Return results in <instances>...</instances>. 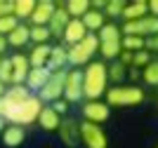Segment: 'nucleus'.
Here are the masks:
<instances>
[{
    "mask_svg": "<svg viewBox=\"0 0 158 148\" xmlns=\"http://www.w3.org/2000/svg\"><path fill=\"white\" fill-rule=\"evenodd\" d=\"M83 99L87 101H99L109 90V75H106L104 61H90L83 68Z\"/></svg>",
    "mask_w": 158,
    "mask_h": 148,
    "instance_id": "obj_1",
    "label": "nucleus"
},
{
    "mask_svg": "<svg viewBox=\"0 0 158 148\" xmlns=\"http://www.w3.org/2000/svg\"><path fill=\"white\" fill-rule=\"evenodd\" d=\"M104 101L109 108H132V106H139V103L146 101V92L144 87L139 85H113L109 87L104 94Z\"/></svg>",
    "mask_w": 158,
    "mask_h": 148,
    "instance_id": "obj_2",
    "label": "nucleus"
},
{
    "mask_svg": "<svg viewBox=\"0 0 158 148\" xmlns=\"http://www.w3.org/2000/svg\"><path fill=\"white\" fill-rule=\"evenodd\" d=\"M40 110H43V101H40L35 94H31V97L26 99L24 103H19V106H12V108L5 110V120L10 125H19V127H26V125H33L35 120H38Z\"/></svg>",
    "mask_w": 158,
    "mask_h": 148,
    "instance_id": "obj_3",
    "label": "nucleus"
},
{
    "mask_svg": "<svg viewBox=\"0 0 158 148\" xmlns=\"http://www.w3.org/2000/svg\"><path fill=\"white\" fill-rule=\"evenodd\" d=\"M99 52V40L94 33H87L85 38L80 40V42H76V45L66 47V57H69V66H73V68H85L90 61H94V54Z\"/></svg>",
    "mask_w": 158,
    "mask_h": 148,
    "instance_id": "obj_4",
    "label": "nucleus"
},
{
    "mask_svg": "<svg viewBox=\"0 0 158 148\" xmlns=\"http://www.w3.org/2000/svg\"><path fill=\"white\" fill-rule=\"evenodd\" d=\"M78 136H80V143L85 148H109V136H106L102 125L83 120L78 127Z\"/></svg>",
    "mask_w": 158,
    "mask_h": 148,
    "instance_id": "obj_5",
    "label": "nucleus"
},
{
    "mask_svg": "<svg viewBox=\"0 0 158 148\" xmlns=\"http://www.w3.org/2000/svg\"><path fill=\"white\" fill-rule=\"evenodd\" d=\"M66 71H69V68H64V71H57V73H50L47 82L43 85V90L38 92V99H40V101L54 103V101H59V99H61V94H64Z\"/></svg>",
    "mask_w": 158,
    "mask_h": 148,
    "instance_id": "obj_6",
    "label": "nucleus"
},
{
    "mask_svg": "<svg viewBox=\"0 0 158 148\" xmlns=\"http://www.w3.org/2000/svg\"><path fill=\"white\" fill-rule=\"evenodd\" d=\"M61 99H64L66 103L80 101V99H83V73H80V68H69V71H66Z\"/></svg>",
    "mask_w": 158,
    "mask_h": 148,
    "instance_id": "obj_7",
    "label": "nucleus"
},
{
    "mask_svg": "<svg viewBox=\"0 0 158 148\" xmlns=\"http://www.w3.org/2000/svg\"><path fill=\"white\" fill-rule=\"evenodd\" d=\"M109 118H111V108L106 106L104 99H99V101H85V103H83V120H85V122L104 125Z\"/></svg>",
    "mask_w": 158,
    "mask_h": 148,
    "instance_id": "obj_8",
    "label": "nucleus"
},
{
    "mask_svg": "<svg viewBox=\"0 0 158 148\" xmlns=\"http://www.w3.org/2000/svg\"><path fill=\"white\" fill-rule=\"evenodd\" d=\"M78 127H80L78 120H73V118H61V125H59V129H57V134H59L61 143H64L66 148H76L80 143Z\"/></svg>",
    "mask_w": 158,
    "mask_h": 148,
    "instance_id": "obj_9",
    "label": "nucleus"
},
{
    "mask_svg": "<svg viewBox=\"0 0 158 148\" xmlns=\"http://www.w3.org/2000/svg\"><path fill=\"white\" fill-rule=\"evenodd\" d=\"M54 10H57V2L54 0H35V7H33V14H31V24L33 26H47L50 19H52Z\"/></svg>",
    "mask_w": 158,
    "mask_h": 148,
    "instance_id": "obj_10",
    "label": "nucleus"
},
{
    "mask_svg": "<svg viewBox=\"0 0 158 148\" xmlns=\"http://www.w3.org/2000/svg\"><path fill=\"white\" fill-rule=\"evenodd\" d=\"M0 141L5 143V148H19L26 141V129L19 127V125H7L0 132Z\"/></svg>",
    "mask_w": 158,
    "mask_h": 148,
    "instance_id": "obj_11",
    "label": "nucleus"
},
{
    "mask_svg": "<svg viewBox=\"0 0 158 148\" xmlns=\"http://www.w3.org/2000/svg\"><path fill=\"white\" fill-rule=\"evenodd\" d=\"M10 64H12V85H24L26 80L28 71H31V64H28V57L26 54H14L10 59Z\"/></svg>",
    "mask_w": 158,
    "mask_h": 148,
    "instance_id": "obj_12",
    "label": "nucleus"
},
{
    "mask_svg": "<svg viewBox=\"0 0 158 148\" xmlns=\"http://www.w3.org/2000/svg\"><path fill=\"white\" fill-rule=\"evenodd\" d=\"M69 21H71V17H69V12L64 10V5H57V10H54V14H52V19H50V24H47L50 35L61 40V33H64V28H66V24H69Z\"/></svg>",
    "mask_w": 158,
    "mask_h": 148,
    "instance_id": "obj_13",
    "label": "nucleus"
},
{
    "mask_svg": "<svg viewBox=\"0 0 158 148\" xmlns=\"http://www.w3.org/2000/svg\"><path fill=\"white\" fill-rule=\"evenodd\" d=\"M85 35H87V31H85V26H83V21L80 19H71L69 24H66L64 33H61V40L71 47V45H76V42H80Z\"/></svg>",
    "mask_w": 158,
    "mask_h": 148,
    "instance_id": "obj_14",
    "label": "nucleus"
},
{
    "mask_svg": "<svg viewBox=\"0 0 158 148\" xmlns=\"http://www.w3.org/2000/svg\"><path fill=\"white\" fill-rule=\"evenodd\" d=\"M35 125H38L43 132H57L59 125H61V115H59V113H54L50 106H43L38 120H35Z\"/></svg>",
    "mask_w": 158,
    "mask_h": 148,
    "instance_id": "obj_15",
    "label": "nucleus"
},
{
    "mask_svg": "<svg viewBox=\"0 0 158 148\" xmlns=\"http://www.w3.org/2000/svg\"><path fill=\"white\" fill-rule=\"evenodd\" d=\"M50 52H52V45H33V50L26 54L31 68H47Z\"/></svg>",
    "mask_w": 158,
    "mask_h": 148,
    "instance_id": "obj_16",
    "label": "nucleus"
},
{
    "mask_svg": "<svg viewBox=\"0 0 158 148\" xmlns=\"http://www.w3.org/2000/svg\"><path fill=\"white\" fill-rule=\"evenodd\" d=\"M47 78H50V68H31L26 80H24V87L28 92H40L43 85L47 82Z\"/></svg>",
    "mask_w": 158,
    "mask_h": 148,
    "instance_id": "obj_17",
    "label": "nucleus"
},
{
    "mask_svg": "<svg viewBox=\"0 0 158 148\" xmlns=\"http://www.w3.org/2000/svg\"><path fill=\"white\" fill-rule=\"evenodd\" d=\"M28 97H31V92H28L24 85H10V87L5 90V97H2V101H5L7 108H12V106H19V103H24Z\"/></svg>",
    "mask_w": 158,
    "mask_h": 148,
    "instance_id": "obj_18",
    "label": "nucleus"
},
{
    "mask_svg": "<svg viewBox=\"0 0 158 148\" xmlns=\"http://www.w3.org/2000/svg\"><path fill=\"white\" fill-rule=\"evenodd\" d=\"M28 42H31V26H26V24H19L10 35H7V47L21 50V47H26Z\"/></svg>",
    "mask_w": 158,
    "mask_h": 148,
    "instance_id": "obj_19",
    "label": "nucleus"
},
{
    "mask_svg": "<svg viewBox=\"0 0 158 148\" xmlns=\"http://www.w3.org/2000/svg\"><path fill=\"white\" fill-rule=\"evenodd\" d=\"M149 14V5L146 0H132V2H125V10H123V21H137L142 17Z\"/></svg>",
    "mask_w": 158,
    "mask_h": 148,
    "instance_id": "obj_20",
    "label": "nucleus"
},
{
    "mask_svg": "<svg viewBox=\"0 0 158 148\" xmlns=\"http://www.w3.org/2000/svg\"><path fill=\"white\" fill-rule=\"evenodd\" d=\"M66 66H69V57H66V47H61V45L52 47V52H50V61H47V68H50V73L64 71Z\"/></svg>",
    "mask_w": 158,
    "mask_h": 148,
    "instance_id": "obj_21",
    "label": "nucleus"
},
{
    "mask_svg": "<svg viewBox=\"0 0 158 148\" xmlns=\"http://www.w3.org/2000/svg\"><path fill=\"white\" fill-rule=\"evenodd\" d=\"M80 21H83V26H85L87 33H97L99 28L106 24V17H104V12H99V10H92V7H90V12H87Z\"/></svg>",
    "mask_w": 158,
    "mask_h": 148,
    "instance_id": "obj_22",
    "label": "nucleus"
},
{
    "mask_svg": "<svg viewBox=\"0 0 158 148\" xmlns=\"http://www.w3.org/2000/svg\"><path fill=\"white\" fill-rule=\"evenodd\" d=\"M94 35H97L99 42H118V40L123 38V33H120V26L111 24V21H106V24L102 26V28H99Z\"/></svg>",
    "mask_w": 158,
    "mask_h": 148,
    "instance_id": "obj_23",
    "label": "nucleus"
},
{
    "mask_svg": "<svg viewBox=\"0 0 158 148\" xmlns=\"http://www.w3.org/2000/svg\"><path fill=\"white\" fill-rule=\"evenodd\" d=\"M90 0H69V2H64V10L69 12V17L71 19H83L87 12H90Z\"/></svg>",
    "mask_w": 158,
    "mask_h": 148,
    "instance_id": "obj_24",
    "label": "nucleus"
},
{
    "mask_svg": "<svg viewBox=\"0 0 158 148\" xmlns=\"http://www.w3.org/2000/svg\"><path fill=\"white\" fill-rule=\"evenodd\" d=\"M33 7H35V0H14L12 14H14L19 21H26V19H31Z\"/></svg>",
    "mask_w": 158,
    "mask_h": 148,
    "instance_id": "obj_25",
    "label": "nucleus"
},
{
    "mask_svg": "<svg viewBox=\"0 0 158 148\" xmlns=\"http://www.w3.org/2000/svg\"><path fill=\"white\" fill-rule=\"evenodd\" d=\"M106 75H109V82L123 85V80L127 78V68L118 61H111V64H106Z\"/></svg>",
    "mask_w": 158,
    "mask_h": 148,
    "instance_id": "obj_26",
    "label": "nucleus"
},
{
    "mask_svg": "<svg viewBox=\"0 0 158 148\" xmlns=\"http://www.w3.org/2000/svg\"><path fill=\"white\" fill-rule=\"evenodd\" d=\"M50 28L47 26H31V42L33 45H50Z\"/></svg>",
    "mask_w": 158,
    "mask_h": 148,
    "instance_id": "obj_27",
    "label": "nucleus"
},
{
    "mask_svg": "<svg viewBox=\"0 0 158 148\" xmlns=\"http://www.w3.org/2000/svg\"><path fill=\"white\" fill-rule=\"evenodd\" d=\"M102 10H104V17H111V19H118V17H123V10H125V2H123V0H106Z\"/></svg>",
    "mask_w": 158,
    "mask_h": 148,
    "instance_id": "obj_28",
    "label": "nucleus"
},
{
    "mask_svg": "<svg viewBox=\"0 0 158 148\" xmlns=\"http://www.w3.org/2000/svg\"><path fill=\"white\" fill-rule=\"evenodd\" d=\"M142 80L149 87H158V61H151L146 68H142Z\"/></svg>",
    "mask_w": 158,
    "mask_h": 148,
    "instance_id": "obj_29",
    "label": "nucleus"
},
{
    "mask_svg": "<svg viewBox=\"0 0 158 148\" xmlns=\"http://www.w3.org/2000/svg\"><path fill=\"white\" fill-rule=\"evenodd\" d=\"M120 47L125 52H139L144 50V38H137V35H123L120 38Z\"/></svg>",
    "mask_w": 158,
    "mask_h": 148,
    "instance_id": "obj_30",
    "label": "nucleus"
},
{
    "mask_svg": "<svg viewBox=\"0 0 158 148\" xmlns=\"http://www.w3.org/2000/svg\"><path fill=\"white\" fill-rule=\"evenodd\" d=\"M21 21L17 19V17H14V14H7V17H0V35H10V33L14 31V28H17V26H19Z\"/></svg>",
    "mask_w": 158,
    "mask_h": 148,
    "instance_id": "obj_31",
    "label": "nucleus"
},
{
    "mask_svg": "<svg viewBox=\"0 0 158 148\" xmlns=\"http://www.w3.org/2000/svg\"><path fill=\"white\" fill-rule=\"evenodd\" d=\"M153 59H151V54L146 50H139V52H132V68H146V66L151 64Z\"/></svg>",
    "mask_w": 158,
    "mask_h": 148,
    "instance_id": "obj_32",
    "label": "nucleus"
},
{
    "mask_svg": "<svg viewBox=\"0 0 158 148\" xmlns=\"http://www.w3.org/2000/svg\"><path fill=\"white\" fill-rule=\"evenodd\" d=\"M0 82L5 85V87L12 85V64H10V59L0 61Z\"/></svg>",
    "mask_w": 158,
    "mask_h": 148,
    "instance_id": "obj_33",
    "label": "nucleus"
},
{
    "mask_svg": "<svg viewBox=\"0 0 158 148\" xmlns=\"http://www.w3.org/2000/svg\"><path fill=\"white\" fill-rule=\"evenodd\" d=\"M144 50L151 54V52H158V35H149L144 38Z\"/></svg>",
    "mask_w": 158,
    "mask_h": 148,
    "instance_id": "obj_34",
    "label": "nucleus"
},
{
    "mask_svg": "<svg viewBox=\"0 0 158 148\" xmlns=\"http://www.w3.org/2000/svg\"><path fill=\"white\" fill-rule=\"evenodd\" d=\"M12 7H14V0H0V17L12 14Z\"/></svg>",
    "mask_w": 158,
    "mask_h": 148,
    "instance_id": "obj_35",
    "label": "nucleus"
},
{
    "mask_svg": "<svg viewBox=\"0 0 158 148\" xmlns=\"http://www.w3.org/2000/svg\"><path fill=\"white\" fill-rule=\"evenodd\" d=\"M50 108H52L54 113H59V115H64V113H66V108H69V103H66L64 99H59V101H54V103H50Z\"/></svg>",
    "mask_w": 158,
    "mask_h": 148,
    "instance_id": "obj_36",
    "label": "nucleus"
},
{
    "mask_svg": "<svg viewBox=\"0 0 158 148\" xmlns=\"http://www.w3.org/2000/svg\"><path fill=\"white\" fill-rule=\"evenodd\" d=\"M116 61H118V64H123V66L127 68V66L132 64V52H125V50H123V52L118 54V59H116Z\"/></svg>",
    "mask_w": 158,
    "mask_h": 148,
    "instance_id": "obj_37",
    "label": "nucleus"
},
{
    "mask_svg": "<svg viewBox=\"0 0 158 148\" xmlns=\"http://www.w3.org/2000/svg\"><path fill=\"white\" fill-rule=\"evenodd\" d=\"M146 5H149V14L158 19V0H146Z\"/></svg>",
    "mask_w": 158,
    "mask_h": 148,
    "instance_id": "obj_38",
    "label": "nucleus"
},
{
    "mask_svg": "<svg viewBox=\"0 0 158 148\" xmlns=\"http://www.w3.org/2000/svg\"><path fill=\"white\" fill-rule=\"evenodd\" d=\"M5 50H7V38H5V35H0V57L5 54Z\"/></svg>",
    "mask_w": 158,
    "mask_h": 148,
    "instance_id": "obj_39",
    "label": "nucleus"
},
{
    "mask_svg": "<svg viewBox=\"0 0 158 148\" xmlns=\"http://www.w3.org/2000/svg\"><path fill=\"white\" fill-rule=\"evenodd\" d=\"M5 110H7V106H5V101L0 99V120H5Z\"/></svg>",
    "mask_w": 158,
    "mask_h": 148,
    "instance_id": "obj_40",
    "label": "nucleus"
},
{
    "mask_svg": "<svg viewBox=\"0 0 158 148\" xmlns=\"http://www.w3.org/2000/svg\"><path fill=\"white\" fill-rule=\"evenodd\" d=\"M5 90H7V87H5V85H2V82H0V99L5 97Z\"/></svg>",
    "mask_w": 158,
    "mask_h": 148,
    "instance_id": "obj_41",
    "label": "nucleus"
},
{
    "mask_svg": "<svg viewBox=\"0 0 158 148\" xmlns=\"http://www.w3.org/2000/svg\"><path fill=\"white\" fill-rule=\"evenodd\" d=\"M2 129H5V120H0V132H2Z\"/></svg>",
    "mask_w": 158,
    "mask_h": 148,
    "instance_id": "obj_42",
    "label": "nucleus"
},
{
    "mask_svg": "<svg viewBox=\"0 0 158 148\" xmlns=\"http://www.w3.org/2000/svg\"><path fill=\"white\" fill-rule=\"evenodd\" d=\"M0 61H2V57H0Z\"/></svg>",
    "mask_w": 158,
    "mask_h": 148,
    "instance_id": "obj_43",
    "label": "nucleus"
},
{
    "mask_svg": "<svg viewBox=\"0 0 158 148\" xmlns=\"http://www.w3.org/2000/svg\"><path fill=\"white\" fill-rule=\"evenodd\" d=\"M156 148H158V146H156Z\"/></svg>",
    "mask_w": 158,
    "mask_h": 148,
    "instance_id": "obj_44",
    "label": "nucleus"
}]
</instances>
